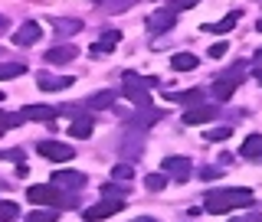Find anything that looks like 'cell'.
Returning a JSON list of instances; mask_svg holds the SVG:
<instances>
[{
    "instance_id": "obj_1",
    "label": "cell",
    "mask_w": 262,
    "mask_h": 222,
    "mask_svg": "<svg viewBox=\"0 0 262 222\" xmlns=\"http://www.w3.org/2000/svg\"><path fill=\"white\" fill-rule=\"evenodd\" d=\"M252 203V193L249 190H216V193H207V212H229V209H239V206H249Z\"/></svg>"
},
{
    "instance_id": "obj_2",
    "label": "cell",
    "mask_w": 262,
    "mask_h": 222,
    "mask_svg": "<svg viewBox=\"0 0 262 222\" xmlns=\"http://www.w3.org/2000/svg\"><path fill=\"white\" fill-rule=\"evenodd\" d=\"M154 85H158V79H154V76L138 79L135 72H125V98H128V102H135L138 108L151 105V98H147V88H154Z\"/></svg>"
},
{
    "instance_id": "obj_3",
    "label": "cell",
    "mask_w": 262,
    "mask_h": 222,
    "mask_svg": "<svg viewBox=\"0 0 262 222\" xmlns=\"http://www.w3.org/2000/svg\"><path fill=\"white\" fill-rule=\"evenodd\" d=\"M243 65H236V69H229L226 76H220L216 82H213V98H216V102H229V95L236 92V85H239L243 82Z\"/></svg>"
},
{
    "instance_id": "obj_4",
    "label": "cell",
    "mask_w": 262,
    "mask_h": 222,
    "mask_svg": "<svg viewBox=\"0 0 262 222\" xmlns=\"http://www.w3.org/2000/svg\"><path fill=\"white\" fill-rule=\"evenodd\" d=\"M27 196H30L33 206H56V203H59V186L39 183V186H30Z\"/></svg>"
},
{
    "instance_id": "obj_5",
    "label": "cell",
    "mask_w": 262,
    "mask_h": 222,
    "mask_svg": "<svg viewBox=\"0 0 262 222\" xmlns=\"http://www.w3.org/2000/svg\"><path fill=\"white\" fill-rule=\"evenodd\" d=\"M121 209H125L121 200H102V203H95V206H85V222H102V219H108Z\"/></svg>"
},
{
    "instance_id": "obj_6",
    "label": "cell",
    "mask_w": 262,
    "mask_h": 222,
    "mask_svg": "<svg viewBox=\"0 0 262 222\" xmlns=\"http://www.w3.org/2000/svg\"><path fill=\"white\" fill-rule=\"evenodd\" d=\"M36 151L43 154L46 160H56V163H66V160L76 157V151H72V147H66V144H59V141H43Z\"/></svg>"
},
{
    "instance_id": "obj_7",
    "label": "cell",
    "mask_w": 262,
    "mask_h": 222,
    "mask_svg": "<svg viewBox=\"0 0 262 222\" xmlns=\"http://www.w3.org/2000/svg\"><path fill=\"white\" fill-rule=\"evenodd\" d=\"M164 174L177 177V180H187L190 177V157H180V154H170V157H164Z\"/></svg>"
},
{
    "instance_id": "obj_8",
    "label": "cell",
    "mask_w": 262,
    "mask_h": 222,
    "mask_svg": "<svg viewBox=\"0 0 262 222\" xmlns=\"http://www.w3.org/2000/svg\"><path fill=\"white\" fill-rule=\"evenodd\" d=\"M79 56V46H72V43H62V46H56V49H49L46 53V62L49 65H66V62H72Z\"/></svg>"
},
{
    "instance_id": "obj_9",
    "label": "cell",
    "mask_w": 262,
    "mask_h": 222,
    "mask_svg": "<svg viewBox=\"0 0 262 222\" xmlns=\"http://www.w3.org/2000/svg\"><path fill=\"white\" fill-rule=\"evenodd\" d=\"M39 36H43L39 23H23V27L13 33V43L16 46H33V43H39Z\"/></svg>"
},
{
    "instance_id": "obj_10",
    "label": "cell",
    "mask_w": 262,
    "mask_h": 222,
    "mask_svg": "<svg viewBox=\"0 0 262 222\" xmlns=\"http://www.w3.org/2000/svg\"><path fill=\"white\" fill-rule=\"evenodd\" d=\"M36 85L43 92H56V88H69L72 85V76H49V72H39L36 76Z\"/></svg>"
},
{
    "instance_id": "obj_11",
    "label": "cell",
    "mask_w": 262,
    "mask_h": 222,
    "mask_svg": "<svg viewBox=\"0 0 262 222\" xmlns=\"http://www.w3.org/2000/svg\"><path fill=\"white\" fill-rule=\"evenodd\" d=\"M213 118H216V108H213V105H196V108H190L184 114V125H207Z\"/></svg>"
},
{
    "instance_id": "obj_12",
    "label": "cell",
    "mask_w": 262,
    "mask_h": 222,
    "mask_svg": "<svg viewBox=\"0 0 262 222\" xmlns=\"http://www.w3.org/2000/svg\"><path fill=\"white\" fill-rule=\"evenodd\" d=\"M20 114L30 118V121H53L56 114H59V108H53V105H27Z\"/></svg>"
},
{
    "instance_id": "obj_13",
    "label": "cell",
    "mask_w": 262,
    "mask_h": 222,
    "mask_svg": "<svg viewBox=\"0 0 262 222\" xmlns=\"http://www.w3.org/2000/svg\"><path fill=\"white\" fill-rule=\"evenodd\" d=\"M53 186H59V190H79V186H85V177L72 174V170H62V174L53 177Z\"/></svg>"
},
{
    "instance_id": "obj_14",
    "label": "cell",
    "mask_w": 262,
    "mask_h": 222,
    "mask_svg": "<svg viewBox=\"0 0 262 222\" xmlns=\"http://www.w3.org/2000/svg\"><path fill=\"white\" fill-rule=\"evenodd\" d=\"M164 118V111H158V108H151V105H144L141 108V114H135V121H131V128H147V125H154V121H161Z\"/></svg>"
},
{
    "instance_id": "obj_15",
    "label": "cell",
    "mask_w": 262,
    "mask_h": 222,
    "mask_svg": "<svg viewBox=\"0 0 262 222\" xmlns=\"http://www.w3.org/2000/svg\"><path fill=\"white\" fill-rule=\"evenodd\" d=\"M170 27H174V10H167V13L158 10L151 20H147V30L151 33H161V30H170Z\"/></svg>"
},
{
    "instance_id": "obj_16",
    "label": "cell",
    "mask_w": 262,
    "mask_h": 222,
    "mask_svg": "<svg viewBox=\"0 0 262 222\" xmlns=\"http://www.w3.org/2000/svg\"><path fill=\"white\" fill-rule=\"evenodd\" d=\"M243 157H252V160H262V134H249L243 141Z\"/></svg>"
},
{
    "instance_id": "obj_17",
    "label": "cell",
    "mask_w": 262,
    "mask_h": 222,
    "mask_svg": "<svg viewBox=\"0 0 262 222\" xmlns=\"http://www.w3.org/2000/svg\"><path fill=\"white\" fill-rule=\"evenodd\" d=\"M236 20H239V13L233 10V13H226L223 20H216V23H203V30H207V33H229L236 27Z\"/></svg>"
},
{
    "instance_id": "obj_18",
    "label": "cell",
    "mask_w": 262,
    "mask_h": 222,
    "mask_svg": "<svg viewBox=\"0 0 262 222\" xmlns=\"http://www.w3.org/2000/svg\"><path fill=\"white\" fill-rule=\"evenodd\" d=\"M170 69H174V72H190V69H196V56L193 53H177L174 59H170Z\"/></svg>"
},
{
    "instance_id": "obj_19",
    "label": "cell",
    "mask_w": 262,
    "mask_h": 222,
    "mask_svg": "<svg viewBox=\"0 0 262 222\" xmlns=\"http://www.w3.org/2000/svg\"><path fill=\"white\" fill-rule=\"evenodd\" d=\"M118 39H121V33H118V30H108V33H105V36H102V39H98V43L92 46V53H95V56L108 53V49H112L115 43H118Z\"/></svg>"
},
{
    "instance_id": "obj_20",
    "label": "cell",
    "mask_w": 262,
    "mask_h": 222,
    "mask_svg": "<svg viewBox=\"0 0 262 222\" xmlns=\"http://www.w3.org/2000/svg\"><path fill=\"white\" fill-rule=\"evenodd\" d=\"M69 134L79 137V141H82V137H89V134H92V118H89V114H85V118H76L69 125Z\"/></svg>"
},
{
    "instance_id": "obj_21",
    "label": "cell",
    "mask_w": 262,
    "mask_h": 222,
    "mask_svg": "<svg viewBox=\"0 0 262 222\" xmlns=\"http://www.w3.org/2000/svg\"><path fill=\"white\" fill-rule=\"evenodd\" d=\"M16 76H27V65L23 62H0V82L16 79Z\"/></svg>"
},
{
    "instance_id": "obj_22",
    "label": "cell",
    "mask_w": 262,
    "mask_h": 222,
    "mask_svg": "<svg viewBox=\"0 0 262 222\" xmlns=\"http://www.w3.org/2000/svg\"><path fill=\"white\" fill-rule=\"evenodd\" d=\"M112 102H115V92H98V95H92L89 98V108L92 111H102V108H112Z\"/></svg>"
},
{
    "instance_id": "obj_23",
    "label": "cell",
    "mask_w": 262,
    "mask_h": 222,
    "mask_svg": "<svg viewBox=\"0 0 262 222\" xmlns=\"http://www.w3.org/2000/svg\"><path fill=\"white\" fill-rule=\"evenodd\" d=\"M200 92H196V88H190V92H170L167 95V102H180V105H196V102H200Z\"/></svg>"
},
{
    "instance_id": "obj_24",
    "label": "cell",
    "mask_w": 262,
    "mask_h": 222,
    "mask_svg": "<svg viewBox=\"0 0 262 222\" xmlns=\"http://www.w3.org/2000/svg\"><path fill=\"white\" fill-rule=\"evenodd\" d=\"M79 30H82L79 20H59V23H56V33H59V36H76Z\"/></svg>"
},
{
    "instance_id": "obj_25",
    "label": "cell",
    "mask_w": 262,
    "mask_h": 222,
    "mask_svg": "<svg viewBox=\"0 0 262 222\" xmlns=\"http://www.w3.org/2000/svg\"><path fill=\"white\" fill-rule=\"evenodd\" d=\"M16 216H20L16 203H10V200H4V203H0V222H13Z\"/></svg>"
},
{
    "instance_id": "obj_26",
    "label": "cell",
    "mask_w": 262,
    "mask_h": 222,
    "mask_svg": "<svg viewBox=\"0 0 262 222\" xmlns=\"http://www.w3.org/2000/svg\"><path fill=\"white\" fill-rule=\"evenodd\" d=\"M56 216H59L56 209H33L27 222H56Z\"/></svg>"
},
{
    "instance_id": "obj_27",
    "label": "cell",
    "mask_w": 262,
    "mask_h": 222,
    "mask_svg": "<svg viewBox=\"0 0 262 222\" xmlns=\"http://www.w3.org/2000/svg\"><path fill=\"white\" fill-rule=\"evenodd\" d=\"M131 177H135V170H131L128 163H121V167H115V170H112V180H115V183H128Z\"/></svg>"
},
{
    "instance_id": "obj_28",
    "label": "cell",
    "mask_w": 262,
    "mask_h": 222,
    "mask_svg": "<svg viewBox=\"0 0 262 222\" xmlns=\"http://www.w3.org/2000/svg\"><path fill=\"white\" fill-rule=\"evenodd\" d=\"M164 183H167V180H164L161 174H151V177H144V186L151 193H158V190H164Z\"/></svg>"
},
{
    "instance_id": "obj_29",
    "label": "cell",
    "mask_w": 262,
    "mask_h": 222,
    "mask_svg": "<svg viewBox=\"0 0 262 222\" xmlns=\"http://www.w3.org/2000/svg\"><path fill=\"white\" fill-rule=\"evenodd\" d=\"M229 134H233V128H210L207 131V141H226Z\"/></svg>"
},
{
    "instance_id": "obj_30",
    "label": "cell",
    "mask_w": 262,
    "mask_h": 222,
    "mask_svg": "<svg viewBox=\"0 0 262 222\" xmlns=\"http://www.w3.org/2000/svg\"><path fill=\"white\" fill-rule=\"evenodd\" d=\"M226 49H229L226 43H216V46L210 49V59H223V56H226Z\"/></svg>"
},
{
    "instance_id": "obj_31",
    "label": "cell",
    "mask_w": 262,
    "mask_h": 222,
    "mask_svg": "<svg viewBox=\"0 0 262 222\" xmlns=\"http://www.w3.org/2000/svg\"><path fill=\"white\" fill-rule=\"evenodd\" d=\"M193 4H196V0H170V10L177 13V10H187V7H193Z\"/></svg>"
},
{
    "instance_id": "obj_32",
    "label": "cell",
    "mask_w": 262,
    "mask_h": 222,
    "mask_svg": "<svg viewBox=\"0 0 262 222\" xmlns=\"http://www.w3.org/2000/svg\"><path fill=\"white\" fill-rule=\"evenodd\" d=\"M102 193H105V200H121V190H118V186H112V183L105 186Z\"/></svg>"
},
{
    "instance_id": "obj_33",
    "label": "cell",
    "mask_w": 262,
    "mask_h": 222,
    "mask_svg": "<svg viewBox=\"0 0 262 222\" xmlns=\"http://www.w3.org/2000/svg\"><path fill=\"white\" fill-rule=\"evenodd\" d=\"M4 160H23V154L20 151H7V154H0Z\"/></svg>"
},
{
    "instance_id": "obj_34",
    "label": "cell",
    "mask_w": 262,
    "mask_h": 222,
    "mask_svg": "<svg viewBox=\"0 0 262 222\" xmlns=\"http://www.w3.org/2000/svg\"><path fill=\"white\" fill-rule=\"evenodd\" d=\"M135 222H158V219H151V216H141V219H135Z\"/></svg>"
},
{
    "instance_id": "obj_35",
    "label": "cell",
    "mask_w": 262,
    "mask_h": 222,
    "mask_svg": "<svg viewBox=\"0 0 262 222\" xmlns=\"http://www.w3.org/2000/svg\"><path fill=\"white\" fill-rule=\"evenodd\" d=\"M7 30V20H4V16H0V33H4Z\"/></svg>"
},
{
    "instance_id": "obj_36",
    "label": "cell",
    "mask_w": 262,
    "mask_h": 222,
    "mask_svg": "<svg viewBox=\"0 0 262 222\" xmlns=\"http://www.w3.org/2000/svg\"><path fill=\"white\" fill-rule=\"evenodd\" d=\"M256 62H262V49H256Z\"/></svg>"
},
{
    "instance_id": "obj_37",
    "label": "cell",
    "mask_w": 262,
    "mask_h": 222,
    "mask_svg": "<svg viewBox=\"0 0 262 222\" xmlns=\"http://www.w3.org/2000/svg\"><path fill=\"white\" fill-rule=\"evenodd\" d=\"M256 79H259V85H262V69H256Z\"/></svg>"
},
{
    "instance_id": "obj_38",
    "label": "cell",
    "mask_w": 262,
    "mask_h": 222,
    "mask_svg": "<svg viewBox=\"0 0 262 222\" xmlns=\"http://www.w3.org/2000/svg\"><path fill=\"white\" fill-rule=\"evenodd\" d=\"M229 222H252V219H229Z\"/></svg>"
},
{
    "instance_id": "obj_39",
    "label": "cell",
    "mask_w": 262,
    "mask_h": 222,
    "mask_svg": "<svg viewBox=\"0 0 262 222\" xmlns=\"http://www.w3.org/2000/svg\"><path fill=\"white\" fill-rule=\"evenodd\" d=\"M4 131H7V128H0V137H4Z\"/></svg>"
},
{
    "instance_id": "obj_40",
    "label": "cell",
    "mask_w": 262,
    "mask_h": 222,
    "mask_svg": "<svg viewBox=\"0 0 262 222\" xmlns=\"http://www.w3.org/2000/svg\"><path fill=\"white\" fill-rule=\"evenodd\" d=\"M0 102H4V92H0Z\"/></svg>"
},
{
    "instance_id": "obj_41",
    "label": "cell",
    "mask_w": 262,
    "mask_h": 222,
    "mask_svg": "<svg viewBox=\"0 0 262 222\" xmlns=\"http://www.w3.org/2000/svg\"><path fill=\"white\" fill-rule=\"evenodd\" d=\"M95 4H98V0H95Z\"/></svg>"
}]
</instances>
